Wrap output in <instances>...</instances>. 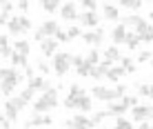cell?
<instances>
[{"mask_svg": "<svg viewBox=\"0 0 153 129\" xmlns=\"http://www.w3.org/2000/svg\"><path fill=\"white\" fill-rule=\"evenodd\" d=\"M58 89H60V87L47 89L45 94L36 100V103H33V114H47V111H51L53 107H58Z\"/></svg>", "mask_w": 153, "mask_h": 129, "instance_id": "1", "label": "cell"}, {"mask_svg": "<svg viewBox=\"0 0 153 129\" xmlns=\"http://www.w3.org/2000/svg\"><path fill=\"white\" fill-rule=\"evenodd\" d=\"M51 62H53V74L58 78H65L67 74H69V69L73 67V56L69 51H58L53 58H51Z\"/></svg>", "mask_w": 153, "mask_h": 129, "instance_id": "2", "label": "cell"}, {"mask_svg": "<svg viewBox=\"0 0 153 129\" xmlns=\"http://www.w3.org/2000/svg\"><path fill=\"white\" fill-rule=\"evenodd\" d=\"M91 96L84 94V96H67L65 98V109H78L80 114H89L91 111Z\"/></svg>", "mask_w": 153, "mask_h": 129, "instance_id": "3", "label": "cell"}, {"mask_svg": "<svg viewBox=\"0 0 153 129\" xmlns=\"http://www.w3.org/2000/svg\"><path fill=\"white\" fill-rule=\"evenodd\" d=\"M7 29H9V34H27V31L33 29V22H31L29 16H11Z\"/></svg>", "mask_w": 153, "mask_h": 129, "instance_id": "4", "label": "cell"}, {"mask_svg": "<svg viewBox=\"0 0 153 129\" xmlns=\"http://www.w3.org/2000/svg\"><path fill=\"white\" fill-rule=\"evenodd\" d=\"M62 125H65L67 129H93V127H96V125H93V120L87 114H78L76 118H67Z\"/></svg>", "mask_w": 153, "mask_h": 129, "instance_id": "5", "label": "cell"}, {"mask_svg": "<svg viewBox=\"0 0 153 129\" xmlns=\"http://www.w3.org/2000/svg\"><path fill=\"white\" fill-rule=\"evenodd\" d=\"M91 94H93V98L102 100V103H115V100H120L118 94H115V87H102V85H96V87L91 89Z\"/></svg>", "mask_w": 153, "mask_h": 129, "instance_id": "6", "label": "cell"}, {"mask_svg": "<svg viewBox=\"0 0 153 129\" xmlns=\"http://www.w3.org/2000/svg\"><path fill=\"white\" fill-rule=\"evenodd\" d=\"M82 42H87V45L91 47H100L104 42V29H93V31H84V34L80 36Z\"/></svg>", "mask_w": 153, "mask_h": 129, "instance_id": "7", "label": "cell"}, {"mask_svg": "<svg viewBox=\"0 0 153 129\" xmlns=\"http://www.w3.org/2000/svg\"><path fill=\"white\" fill-rule=\"evenodd\" d=\"M131 116H133L135 122H149V120H153L151 105H135L133 109H131Z\"/></svg>", "mask_w": 153, "mask_h": 129, "instance_id": "8", "label": "cell"}, {"mask_svg": "<svg viewBox=\"0 0 153 129\" xmlns=\"http://www.w3.org/2000/svg\"><path fill=\"white\" fill-rule=\"evenodd\" d=\"M53 122V118L47 114H33L29 122H25V129H33V127H49Z\"/></svg>", "mask_w": 153, "mask_h": 129, "instance_id": "9", "label": "cell"}, {"mask_svg": "<svg viewBox=\"0 0 153 129\" xmlns=\"http://www.w3.org/2000/svg\"><path fill=\"white\" fill-rule=\"evenodd\" d=\"M38 31L42 34V38H56L58 31H60V25H58L56 20H45V22L40 25Z\"/></svg>", "mask_w": 153, "mask_h": 129, "instance_id": "10", "label": "cell"}, {"mask_svg": "<svg viewBox=\"0 0 153 129\" xmlns=\"http://www.w3.org/2000/svg\"><path fill=\"white\" fill-rule=\"evenodd\" d=\"M40 51H42L45 58H53L58 53V40L56 38H45L40 42Z\"/></svg>", "mask_w": 153, "mask_h": 129, "instance_id": "11", "label": "cell"}, {"mask_svg": "<svg viewBox=\"0 0 153 129\" xmlns=\"http://www.w3.org/2000/svg\"><path fill=\"white\" fill-rule=\"evenodd\" d=\"M118 60H122V56H120V49H118L115 45L107 47V49H104V58H102V64H104V67H111V62H118Z\"/></svg>", "mask_w": 153, "mask_h": 129, "instance_id": "12", "label": "cell"}, {"mask_svg": "<svg viewBox=\"0 0 153 129\" xmlns=\"http://www.w3.org/2000/svg\"><path fill=\"white\" fill-rule=\"evenodd\" d=\"M60 16H62V20H67V22H71V20H76L78 16V7H76V2H65L60 7Z\"/></svg>", "mask_w": 153, "mask_h": 129, "instance_id": "13", "label": "cell"}, {"mask_svg": "<svg viewBox=\"0 0 153 129\" xmlns=\"http://www.w3.org/2000/svg\"><path fill=\"white\" fill-rule=\"evenodd\" d=\"M126 36H129V31H126V27H124L122 22L113 27V31H111V40H113V45H115V47L122 45V42H126Z\"/></svg>", "mask_w": 153, "mask_h": 129, "instance_id": "14", "label": "cell"}, {"mask_svg": "<svg viewBox=\"0 0 153 129\" xmlns=\"http://www.w3.org/2000/svg\"><path fill=\"white\" fill-rule=\"evenodd\" d=\"M135 34L140 36V40H142V42H153V25L144 20V22H142L138 29H135Z\"/></svg>", "mask_w": 153, "mask_h": 129, "instance_id": "15", "label": "cell"}, {"mask_svg": "<svg viewBox=\"0 0 153 129\" xmlns=\"http://www.w3.org/2000/svg\"><path fill=\"white\" fill-rule=\"evenodd\" d=\"M80 18V22H82V27H98L100 25V16L96 14V11H84V14H80L78 16Z\"/></svg>", "mask_w": 153, "mask_h": 129, "instance_id": "16", "label": "cell"}, {"mask_svg": "<svg viewBox=\"0 0 153 129\" xmlns=\"http://www.w3.org/2000/svg\"><path fill=\"white\" fill-rule=\"evenodd\" d=\"M27 87H29V89H33V91H42V94H45L47 89H51V85L47 82V80L42 78V76H36V78H31V80H29Z\"/></svg>", "mask_w": 153, "mask_h": 129, "instance_id": "17", "label": "cell"}, {"mask_svg": "<svg viewBox=\"0 0 153 129\" xmlns=\"http://www.w3.org/2000/svg\"><path fill=\"white\" fill-rule=\"evenodd\" d=\"M2 114H4V118H7L9 122H18V114H20V111L16 109V105L11 103V98L4 103V111H2Z\"/></svg>", "mask_w": 153, "mask_h": 129, "instance_id": "18", "label": "cell"}, {"mask_svg": "<svg viewBox=\"0 0 153 129\" xmlns=\"http://www.w3.org/2000/svg\"><path fill=\"white\" fill-rule=\"evenodd\" d=\"M124 69H122V64H115V67H109L107 69V80H111V82H118L120 78L124 76Z\"/></svg>", "mask_w": 153, "mask_h": 129, "instance_id": "19", "label": "cell"}, {"mask_svg": "<svg viewBox=\"0 0 153 129\" xmlns=\"http://www.w3.org/2000/svg\"><path fill=\"white\" fill-rule=\"evenodd\" d=\"M102 16H104V20H118L120 11L115 4H102Z\"/></svg>", "mask_w": 153, "mask_h": 129, "instance_id": "20", "label": "cell"}, {"mask_svg": "<svg viewBox=\"0 0 153 129\" xmlns=\"http://www.w3.org/2000/svg\"><path fill=\"white\" fill-rule=\"evenodd\" d=\"M109 111H111V114L113 116H124L126 114V111H129V107H126L124 103H122V100H115V103H111V105H109Z\"/></svg>", "mask_w": 153, "mask_h": 129, "instance_id": "21", "label": "cell"}, {"mask_svg": "<svg viewBox=\"0 0 153 129\" xmlns=\"http://www.w3.org/2000/svg\"><path fill=\"white\" fill-rule=\"evenodd\" d=\"M11 53H13V47H9V38L4 34H0V56L11 58Z\"/></svg>", "mask_w": 153, "mask_h": 129, "instance_id": "22", "label": "cell"}, {"mask_svg": "<svg viewBox=\"0 0 153 129\" xmlns=\"http://www.w3.org/2000/svg\"><path fill=\"white\" fill-rule=\"evenodd\" d=\"M2 74H4V80H9V82H16V85L22 82V74L16 71V69H2ZM4 80H2V82H4Z\"/></svg>", "mask_w": 153, "mask_h": 129, "instance_id": "23", "label": "cell"}, {"mask_svg": "<svg viewBox=\"0 0 153 129\" xmlns=\"http://www.w3.org/2000/svg\"><path fill=\"white\" fill-rule=\"evenodd\" d=\"M142 22H144V18H142V16H124V18H122V25L126 27V29H129V27L138 29Z\"/></svg>", "mask_w": 153, "mask_h": 129, "instance_id": "24", "label": "cell"}, {"mask_svg": "<svg viewBox=\"0 0 153 129\" xmlns=\"http://www.w3.org/2000/svg\"><path fill=\"white\" fill-rule=\"evenodd\" d=\"M13 51H16V53H22V56H29V51H31V42H29V40H16Z\"/></svg>", "mask_w": 153, "mask_h": 129, "instance_id": "25", "label": "cell"}, {"mask_svg": "<svg viewBox=\"0 0 153 129\" xmlns=\"http://www.w3.org/2000/svg\"><path fill=\"white\" fill-rule=\"evenodd\" d=\"M11 62L13 67H29V56H22V53H11Z\"/></svg>", "mask_w": 153, "mask_h": 129, "instance_id": "26", "label": "cell"}, {"mask_svg": "<svg viewBox=\"0 0 153 129\" xmlns=\"http://www.w3.org/2000/svg\"><path fill=\"white\" fill-rule=\"evenodd\" d=\"M107 69H109V67H104L102 62L96 64V67L91 69V78H93V80H102V78H107Z\"/></svg>", "mask_w": 153, "mask_h": 129, "instance_id": "27", "label": "cell"}, {"mask_svg": "<svg viewBox=\"0 0 153 129\" xmlns=\"http://www.w3.org/2000/svg\"><path fill=\"white\" fill-rule=\"evenodd\" d=\"M140 36L138 34H135V31H133V34H131V31H129V36H126V42H124V45L126 47H129V49H138V47H140Z\"/></svg>", "mask_w": 153, "mask_h": 129, "instance_id": "28", "label": "cell"}, {"mask_svg": "<svg viewBox=\"0 0 153 129\" xmlns=\"http://www.w3.org/2000/svg\"><path fill=\"white\" fill-rule=\"evenodd\" d=\"M60 7H62V4L58 2V0H45V2H42V9H45L47 14H53V11H58Z\"/></svg>", "mask_w": 153, "mask_h": 129, "instance_id": "29", "label": "cell"}, {"mask_svg": "<svg viewBox=\"0 0 153 129\" xmlns=\"http://www.w3.org/2000/svg\"><path fill=\"white\" fill-rule=\"evenodd\" d=\"M120 64H122V69H124V71L126 74H135V60H133V58H122V60H120Z\"/></svg>", "mask_w": 153, "mask_h": 129, "instance_id": "30", "label": "cell"}, {"mask_svg": "<svg viewBox=\"0 0 153 129\" xmlns=\"http://www.w3.org/2000/svg\"><path fill=\"white\" fill-rule=\"evenodd\" d=\"M111 116H113V114H111L109 109H102V111H98V114H93L91 120H93V125H100L102 120H107V118H111Z\"/></svg>", "mask_w": 153, "mask_h": 129, "instance_id": "31", "label": "cell"}, {"mask_svg": "<svg viewBox=\"0 0 153 129\" xmlns=\"http://www.w3.org/2000/svg\"><path fill=\"white\" fill-rule=\"evenodd\" d=\"M91 69H93V64H89L87 60H84V64H80V67L76 69V74L80 78H87V76H91Z\"/></svg>", "mask_w": 153, "mask_h": 129, "instance_id": "32", "label": "cell"}, {"mask_svg": "<svg viewBox=\"0 0 153 129\" xmlns=\"http://www.w3.org/2000/svg\"><path fill=\"white\" fill-rule=\"evenodd\" d=\"M84 60H87L89 64H93V67H96V64H100V51H98V49L87 51V58H84Z\"/></svg>", "mask_w": 153, "mask_h": 129, "instance_id": "33", "label": "cell"}, {"mask_svg": "<svg viewBox=\"0 0 153 129\" xmlns=\"http://www.w3.org/2000/svg\"><path fill=\"white\" fill-rule=\"evenodd\" d=\"M16 87H18L16 82H9V80H4V82L0 85V94H4V96H11L13 91H16Z\"/></svg>", "mask_w": 153, "mask_h": 129, "instance_id": "34", "label": "cell"}, {"mask_svg": "<svg viewBox=\"0 0 153 129\" xmlns=\"http://www.w3.org/2000/svg\"><path fill=\"white\" fill-rule=\"evenodd\" d=\"M113 129H133V125H131V122L126 120L124 116H120V118H115V125H113Z\"/></svg>", "mask_w": 153, "mask_h": 129, "instance_id": "35", "label": "cell"}, {"mask_svg": "<svg viewBox=\"0 0 153 129\" xmlns=\"http://www.w3.org/2000/svg\"><path fill=\"white\" fill-rule=\"evenodd\" d=\"M120 4H122L124 9H133V11H138V9H142V2H140V0H122Z\"/></svg>", "mask_w": 153, "mask_h": 129, "instance_id": "36", "label": "cell"}, {"mask_svg": "<svg viewBox=\"0 0 153 129\" xmlns=\"http://www.w3.org/2000/svg\"><path fill=\"white\" fill-rule=\"evenodd\" d=\"M33 94H36V91H33V89H29V87H25V89H22V91H20V94H18V96H20V98H22V100H25V103H27V105H29V103H31V100H33Z\"/></svg>", "mask_w": 153, "mask_h": 129, "instance_id": "37", "label": "cell"}, {"mask_svg": "<svg viewBox=\"0 0 153 129\" xmlns=\"http://www.w3.org/2000/svg\"><path fill=\"white\" fill-rule=\"evenodd\" d=\"M84 94H87V89H84V87H80V85H71L67 96H84Z\"/></svg>", "mask_w": 153, "mask_h": 129, "instance_id": "38", "label": "cell"}, {"mask_svg": "<svg viewBox=\"0 0 153 129\" xmlns=\"http://www.w3.org/2000/svg\"><path fill=\"white\" fill-rule=\"evenodd\" d=\"M138 96H142V98H151V85H138Z\"/></svg>", "mask_w": 153, "mask_h": 129, "instance_id": "39", "label": "cell"}, {"mask_svg": "<svg viewBox=\"0 0 153 129\" xmlns=\"http://www.w3.org/2000/svg\"><path fill=\"white\" fill-rule=\"evenodd\" d=\"M153 60V51H140L138 53V62H151Z\"/></svg>", "mask_w": 153, "mask_h": 129, "instance_id": "40", "label": "cell"}, {"mask_svg": "<svg viewBox=\"0 0 153 129\" xmlns=\"http://www.w3.org/2000/svg\"><path fill=\"white\" fill-rule=\"evenodd\" d=\"M78 36H82L80 27H69V29H67V38H69V40H73V38H78Z\"/></svg>", "mask_w": 153, "mask_h": 129, "instance_id": "41", "label": "cell"}, {"mask_svg": "<svg viewBox=\"0 0 153 129\" xmlns=\"http://www.w3.org/2000/svg\"><path fill=\"white\" fill-rule=\"evenodd\" d=\"M122 103H124L126 107H129V109H133V107L138 105V96H124V98H122Z\"/></svg>", "mask_w": 153, "mask_h": 129, "instance_id": "42", "label": "cell"}, {"mask_svg": "<svg viewBox=\"0 0 153 129\" xmlns=\"http://www.w3.org/2000/svg\"><path fill=\"white\" fill-rule=\"evenodd\" d=\"M82 7H84V11H96L98 2H96V0H82Z\"/></svg>", "mask_w": 153, "mask_h": 129, "instance_id": "43", "label": "cell"}, {"mask_svg": "<svg viewBox=\"0 0 153 129\" xmlns=\"http://www.w3.org/2000/svg\"><path fill=\"white\" fill-rule=\"evenodd\" d=\"M0 9H2V14H9V16H11L13 2H7V0H0Z\"/></svg>", "mask_w": 153, "mask_h": 129, "instance_id": "44", "label": "cell"}, {"mask_svg": "<svg viewBox=\"0 0 153 129\" xmlns=\"http://www.w3.org/2000/svg\"><path fill=\"white\" fill-rule=\"evenodd\" d=\"M11 103L16 105V109H18V111H22L25 107H27V103H25V100L20 98V96H16V98H11Z\"/></svg>", "mask_w": 153, "mask_h": 129, "instance_id": "45", "label": "cell"}, {"mask_svg": "<svg viewBox=\"0 0 153 129\" xmlns=\"http://www.w3.org/2000/svg\"><path fill=\"white\" fill-rule=\"evenodd\" d=\"M38 69H40L42 74H45V76H47V74H51V67H49V64H47L45 60H40V62H38Z\"/></svg>", "mask_w": 153, "mask_h": 129, "instance_id": "46", "label": "cell"}, {"mask_svg": "<svg viewBox=\"0 0 153 129\" xmlns=\"http://www.w3.org/2000/svg\"><path fill=\"white\" fill-rule=\"evenodd\" d=\"M16 7H18L20 11H22L25 16H27V11H29V7H31V4H29V2H18V4H16Z\"/></svg>", "mask_w": 153, "mask_h": 129, "instance_id": "47", "label": "cell"}, {"mask_svg": "<svg viewBox=\"0 0 153 129\" xmlns=\"http://www.w3.org/2000/svg\"><path fill=\"white\" fill-rule=\"evenodd\" d=\"M80 64H84V56H73V67H80Z\"/></svg>", "mask_w": 153, "mask_h": 129, "instance_id": "48", "label": "cell"}, {"mask_svg": "<svg viewBox=\"0 0 153 129\" xmlns=\"http://www.w3.org/2000/svg\"><path fill=\"white\" fill-rule=\"evenodd\" d=\"M9 20H11L9 14H0V25H9Z\"/></svg>", "mask_w": 153, "mask_h": 129, "instance_id": "49", "label": "cell"}, {"mask_svg": "<svg viewBox=\"0 0 153 129\" xmlns=\"http://www.w3.org/2000/svg\"><path fill=\"white\" fill-rule=\"evenodd\" d=\"M25 76H27L29 80L33 78V69H31V64H29V67H25Z\"/></svg>", "mask_w": 153, "mask_h": 129, "instance_id": "50", "label": "cell"}, {"mask_svg": "<svg viewBox=\"0 0 153 129\" xmlns=\"http://www.w3.org/2000/svg\"><path fill=\"white\" fill-rule=\"evenodd\" d=\"M138 129H153V127H151V122H140Z\"/></svg>", "mask_w": 153, "mask_h": 129, "instance_id": "51", "label": "cell"}, {"mask_svg": "<svg viewBox=\"0 0 153 129\" xmlns=\"http://www.w3.org/2000/svg\"><path fill=\"white\" fill-rule=\"evenodd\" d=\"M2 80H4V74H2V69H0V85H2Z\"/></svg>", "mask_w": 153, "mask_h": 129, "instance_id": "52", "label": "cell"}, {"mask_svg": "<svg viewBox=\"0 0 153 129\" xmlns=\"http://www.w3.org/2000/svg\"><path fill=\"white\" fill-rule=\"evenodd\" d=\"M149 22L153 25V11H149Z\"/></svg>", "mask_w": 153, "mask_h": 129, "instance_id": "53", "label": "cell"}, {"mask_svg": "<svg viewBox=\"0 0 153 129\" xmlns=\"http://www.w3.org/2000/svg\"><path fill=\"white\" fill-rule=\"evenodd\" d=\"M4 120V114H2V111H0V122H2Z\"/></svg>", "mask_w": 153, "mask_h": 129, "instance_id": "54", "label": "cell"}, {"mask_svg": "<svg viewBox=\"0 0 153 129\" xmlns=\"http://www.w3.org/2000/svg\"><path fill=\"white\" fill-rule=\"evenodd\" d=\"M151 98H153V82H151Z\"/></svg>", "mask_w": 153, "mask_h": 129, "instance_id": "55", "label": "cell"}, {"mask_svg": "<svg viewBox=\"0 0 153 129\" xmlns=\"http://www.w3.org/2000/svg\"><path fill=\"white\" fill-rule=\"evenodd\" d=\"M151 69H153V60H151Z\"/></svg>", "mask_w": 153, "mask_h": 129, "instance_id": "56", "label": "cell"}, {"mask_svg": "<svg viewBox=\"0 0 153 129\" xmlns=\"http://www.w3.org/2000/svg\"><path fill=\"white\" fill-rule=\"evenodd\" d=\"M102 129H104V127H102Z\"/></svg>", "mask_w": 153, "mask_h": 129, "instance_id": "57", "label": "cell"}]
</instances>
